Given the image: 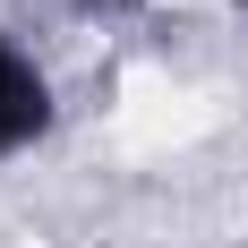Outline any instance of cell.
Segmentation results:
<instances>
[{
	"instance_id": "7a4b0ae2",
	"label": "cell",
	"mask_w": 248,
	"mask_h": 248,
	"mask_svg": "<svg viewBox=\"0 0 248 248\" xmlns=\"http://www.w3.org/2000/svg\"><path fill=\"white\" fill-rule=\"evenodd\" d=\"M77 17H137V9H146V0H69Z\"/></svg>"
},
{
	"instance_id": "3957f363",
	"label": "cell",
	"mask_w": 248,
	"mask_h": 248,
	"mask_svg": "<svg viewBox=\"0 0 248 248\" xmlns=\"http://www.w3.org/2000/svg\"><path fill=\"white\" fill-rule=\"evenodd\" d=\"M231 9H248V0H231Z\"/></svg>"
},
{
	"instance_id": "6da1fadb",
	"label": "cell",
	"mask_w": 248,
	"mask_h": 248,
	"mask_svg": "<svg viewBox=\"0 0 248 248\" xmlns=\"http://www.w3.org/2000/svg\"><path fill=\"white\" fill-rule=\"evenodd\" d=\"M60 120V94H51V69L34 60V43H17L0 26V163L34 154Z\"/></svg>"
}]
</instances>
